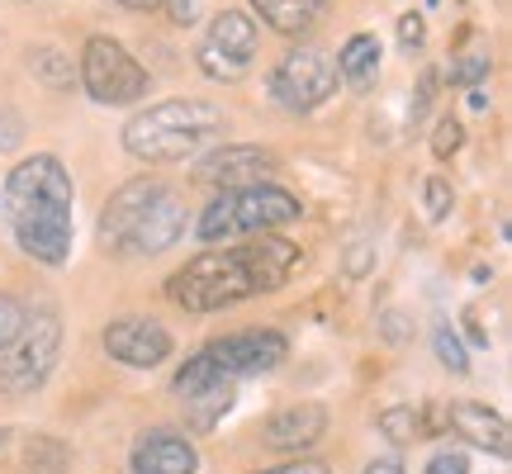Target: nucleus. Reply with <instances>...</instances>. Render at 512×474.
<instances>
[{"label":"nucleus","mask_w":512,"mask_h":474,"mask_svg":"<svg viewBox=\"0 0 512 474\" xmlns=\"http://www.w3.org/2000/svg\"><path fill=\"white\" fill-rule=\"evenodd\" d=\"M185 200L171 181L133 176L110 195L100 214V237L119 256H162L185 237Z\"/></svg>","instance_id":"obj_3"},{"label":"nucleus","mask_w":512,"mask_h":474,"mask_svg":"<svg viewBox=\"0 0 512 474\" xmlns=\"http://www.w3.org/2000/svg\"><path fill=\"white\" fill-rule=\"evenodd\" d=\"M451 427H456L470 446H479V451H489V456H498V460L512 451L508 418H503V413H494L489 403H475V399L451 403Z\"/></svg>","instance_id":"obj_15"},{"label":"nucleus","mask_w":512,"mask_h":474,"mask_svg":"<svg viewBox=\"0 0 512 474\" xmlns=\"http://www.w3.org/2000/svg\"><path fill=\"white\" fill-rule=\"evenodd\" d=\"M337 95V62L318 43H299L271 67V100L290 114H313Z\"/></svg>","instance_id":"obj_9"},{"label":"nucleus","mask_w":512,"mask_h":474,"mask_svg":"<svg viewBox=\"0 0 512 474\" xmlns=\"http://www.w3.org/2000/svg\"><path fill=\"white\" fill-rule=\"evenodd\" d=\"M62 351V318L53 304H43L24 318V328L10 347H0V389L5 394H34L53 375Z\"/></svg>","instance_id":"obj_7"},{"label":"nucleus","mask_w":512,"mask_h":474,"mask_svg":"<svg viewBox=\"0 0 512 474\" xmlns=\"http://www.w3.org/2000/svg\"><path fill=\"white\" fill-rule=\"evenodd\" d=\"M128 465H133V474H195L200 456L181 432H147V437H138Z\"/></svg>","instance_id":"obj_14"},{"label":"nucleus","mask_w":512,"mask_h":474,"mask_svg":"<svg viewBox=\"0 0 512 474\" xmlns=\"http://www.w3.org/2000/svg\"><path fill=\"white\" fill-rule=\"evenodd\" d=\"M470 110H489V95H484V91H470Z\"/></svg>","instance_id":"obj_33"},{"label":"nucleus","mask_w":512,"mask_h":474,"mask_svg":"<svg viewBox=\"0 0 512 474\" xmlns=\"http://www.w3.org/2000/svg\"><path fill=\"white\" fill-rule=\"evenodd\" d=\"M19 138H24V124H19V110H0V152H15Z\"/></svg>","instance_id":"obj_29"},{"label":"nucleus","mask_w":512,"mask_h":474,"mask_svg":"<svg viewBox=\"0 0 512 474\" xmlns=\"http://www.w3.org/2000/svg\"><path fill=\"white\" fill-rule=\"evenodd\" d=\"M432 347H437V361L446 365V370H456V375H465V370H470V351H465V342L456 337V328H451V323H437V332H432Z\"/></svg>","instance_id":"obj_20"},{"label":"nucleus","mask_w":512,"mask_h":474,"mask_svg":"<svg viewBox=\"0 0 512 474\" xmlns=\"http://www.w3.org/2000/svg\"><path fill=\"white\" fill-rule=\"evenodd\" d=\"M252 19H261V24H271L275 34L285 38H304L323 19V10H328V0H252Z\"/></svg>","instance_id":"obj_16"},{"label":"nucleus","mask_w":512,"mask_h":474,"mask_svg":"<svg viewBox=\"0 0 512 474\" xmlns=\"http://www.w3.org/2000/svg\"><path fill=\"white\" fill-rule=\"evenodd\" d=\"M76 81H81V91L91 95L95 105H133V100H143L147 86H152V76H147L143 62L110 34L86 38Z\"/></svg>","instance_id":"obj_8"},{"label":"nucleus","mask_w":512,"mask_h":474,"mask_svg":"<svg viewBox=\"0 0 512 474\" xmlns=\"http://www.w3.org/2000/svg\"><path fill=\"white\" fill-rule=\"evenodd\" d=\"M285 332L275 328H247V332H228L219 342H209L204 351H195L190 361L176 370V394L181 399H200L209 389H223V384L242 380V375H261V370H275L285 361Z\"/></svg>","instance_id":"obj_5"},{"label":"nucleus","mask_w":512,"mask_h":474,"mask_svg":"<svg viewBox=\"0 0 512 474\" xmlns=\"http://www.w3.org/2000/svg\"><path fill=\"white\" fill-rule=\"evenodd\" d=\"M323 432H328V408L323 403H294V408H285V413H275L271 422H266V432H261V441L271 446V451H309L313 441H323Z\"/></svg>","instance_id":"obj_13"},{"label":"nucleus","mask_w":512,"mask_h":474,"mask_svg":"<svg viewBox=\"0 0 512 474\" xmlns=\"http://www.w3.org/2000/svg\"><path fill=\"white\" fill-rule=\"evenodd\" d=\"M460 143H465V124H460L456 114H446L437 128H432V152H437V162H446V157H456Z\"/></svg>","instance_id":"obj_22"},{"label":"nucleus","mask_w":512,"mask_h":474,"mask_svg":"<svg viewBox=\"0 0 512 474\" xmlns=\"http://www.w3.org/2000/svg\"><path fill=\"white\" fill-rule=\"evenodd\" d=\"M422 200H427V219L441 223L446 214H451V204H456V190H451V181H446V176H427V185H422Z\"/></svg>","instance_id":"obj_21"},{"label":"nucleus","mask_w":512,"mask_h":474,"mask_svg":"<svg viewBox=\"0 0 512 474\" xmlns=\"http://www.w3.org/2000/svg\"><path fill=\"white\" fill-rule=\"evenodd\" d=\"M195 62L209 81H242L256 62V19L252 10H219L204 29Z\"/></svg>","instance_id":"obj_10"},{"label":"nucleus","mask_w":512,"mask_h":474,"mask_svg":"<svg viewBox=\"0 0 512 474\" xmlns=\"http://www.w3.org/2000/svg\"><path fill=\"white\" fill-rule=\"evenodd\" d=\"M484 76H489V57H465V62H456L451 81H456V86H479Z\"/></svg>","instance_id":"obj_26"},{"label":"nucleus","mask_w":512,"mask_h":474,"mask_svg":"<svg viewBox=\"0 0 512 474\" xmlns=\"http://www.w3.org/2000/svg\"><path fill=\"white\" fill-rule=\"evenodd\" d=\"M427 474H470V460L460 456V451H437V456L427 460Z\"/></svg>","instance_id":"obj_28"},{"label":"nucleus","mask_w":512,"mask_h":474,"mask_svg":"<svg viewBox=\"0 0 512 474\" xmlns=\"http://www.w3.org/2000/svg\"><path fill=\"white\" fill-rule=\"evenodd\" d=\"M275 171V152L271 147H252V143H228L214 147L195 162V181L214 185V190H233V185H256L271 181Z\"/></svg>","instance_id":"obj_11"},{"label":"nucleus","mask_w":512,"mask_h":474,"mask_svg":"<svg viewBox=\"0 0 512 474\" xmlns=\"http://www.w3.org/2000/svg\"><path fill=\"white\" fill-rule=\"evenodd\" d=\"M366 474H403V465H399V456H380L366 465Z\"/></svg>","instance_id":"obj_31"},{"label":"nucleus","mask_w":512,"mask_h":474,"mask_svg":"<svg viewBox=\"0 0 512 474\" xmlns=\"http://www.w3.org/2000/svg\"><path fill=\"white\" fill-rule=\"evenodd\" d=\"M223 124L228 119L214 100H195V95L157 100L124 124V152L138 162H185L200 157V147L214 143Z\"/></svg>","instance_id":"obj_4"},{"label":"nucleus","mask_w":512,"mask_h":474,"mask_svg":"<svg viewBox=\"0 0 512 474\" xmlns=\"http://www.w3.org/2000/svg\"><path fill=\"white\" fill-rule=\"evenodd\" d=\"M34 76L43 86H53V91H72V57L62 53V48H34Z\"/></svg>","instance_id":"obj_18"},{"label":"nucleus","mask_w":512,"mask_h":474,"mask_svg":"<svg viewBox=\"0 0 512 474\" xmlns=\"http://www.w3.org/2000/svg\"><path fill=\"white\" fill-rule=\"evenodd\" d=\"M105 351H110L119 365H133V370H152L171 356V332L157 323V318H114L105 328Z\"/></svg>","instance_id":"obj_12"},{"label":"nucleus","mask_w":512,"mask_h":474,"mask_svg":"<svg viewBox=\"0 0 512 474\" xmlns=\"http://www.w3.org/2000/svg\"><path fill=\"white\" fill-rule=\"evenodd\" d=\"M332 62H337V81H347L351 91H366L370 81L380 76V38L375 34H351Z\"/></svg>","instance_id":"obj_17"},{"label":"nucleus","mask_w":512,"mask_h":474,"mask_svg":"<svg viewBox=\"0 0 512 474\" xmlns=\"http://www.w3.org/2000/svg\"><path fill=\"white\" fill-rule=\"evenodd\" d=\"M432 5H437V0H432Z\"/></svg>","instance_id":"obj_34"},{"label":"nucleus","mask_w":512,"mask_h":474,"mask_svg":"<svg viewBox=\"0 0 512 474\" xmlns=\"http://www.w3.org/2000/svg\"><path fill=\"white\" fill-rule=\"evenodd\" d=\"M304 204L294 200L290 190H280L271 181L256 185H233L219 190L214 200L204 204L200 214V242L219 247L223 237H261V233H280L285 223L299 219Z\"/></svg>","instance_id":"obj_6"},{"label":"nucleus","mask_w":512,"mask_h":474,"mask_svg":"<svg viewBox=\"0 0 512 474\" xmlns=\"http://www.w3.org/2000/svg\"><path fill=\"white\" fill-rule=\"evenodd\" d=\"M380 432L394 446H408L413 437H422V413L418 408H384L380 413Z\"/></svg>","instance_id":"obj_19"},{"label":"nucleus","mask_w":512,"mask_h":474,"mask_svg":"<svg viewBox=\"0 0 512 474\" xmlns=\"http://www.w3.org/2000/svg\"><path fill=\"white\" fill-rule=\"evenodd\" d=\"M24 318H29V309L19 304L15 294H0V347H10L19 337V328H24Z\"/></svg>","instance_id":"obj_23"},{"label":"nucleus","mask_w":512,"mask_h":474,"mask_svg":"<svg viewBox=\"0 0 512 474\" xmlns=\"http://www.w3.org/2000/svg\"><path fill=\"white\" fill-rule=\"evenodd\" d=\"M432 95H437V72H422V81H418V100H413V124H418L422 114H427Z\"/></svg>","instance_id":"obj_30"},{"label":"nucleus","mask_w":512,"mask_h":474,"mask_svg":"<svg viewBox=\"0 0 512 474\" xmlns=\"http://www.w3.org/2000/svg\"><path fill=\"white\" fill-rule=\"evenodd\" d=\"M299 266V242L290 237H242L233 247H209L166 280V299L185 313H219L228 304L280 290Z\"/></svg>","instance_id":"obj_1"},{"label":"nucleus","mask_w":512,"mask_h":474,"mask_svg":"<svg viewBox=\"0 0 512 474\" xmlns=\"http://www.w3.org/2000/svg\"><path fill=\"white\" fill-rule=\"evenodd\" d=\"M162 5H166V15H171V24L190 29V24H200V15H204V5H209V0H162Z\"/></svg>","instance_id":"obj_25"},{"label":"nucleus","mask_w":512,"mask_h":474,"mask_svg":"<svg viewBox=\"0 0 512 474\" xmlns=\"http://www.w3.org/2000/svg\"><path fill=\"white\" fill-rule=\"evenodd\" d=\"M0 214L24 256L43 266H62L72 256V214H76V185L72 171L53 152H34L10 166L5 190H0Z\"/></svg>","instance_id":"obj_2"},{"label":"nucleus","mask_w":512,"mask_h":474,"mask_svg":"<svg viewBox=\"0 0 512 474\" xmlns=\"http://www.w3.org/2000/svg\"><path fill=\"white\" fill-rule=\"evenodd\" d=\"M119 10H133V15H143V10H157L162 0H114Z\"/></svg>","instance_id":"obj_32"},{"label":"nucleus","mask_w":512,"mask_h":474,"mask_svg":"<svg viewBox=\"0 0 512 474\" xmlns=\"http://www.w3.org/2000/svg\"><path fill=\"white\" fill-rule=\"evenodd\" d=\"M256 474H332L328 460H313V456H294L285 465H271V470H256Z\"/></svg>","instance_id":"obj_27"},{"label":"nucleus","mask_w":512,"mask_h":474,"mask_svg":"<svg viewBox=\"0 0 512 474\" xmlns=\"http://www.w3.org/2000/svg\"><path fill=\"white\" fill-rule=\"evenodd\" d=\"M422 43H427V19H422L418 10H408V15L399 19V48L403 53H418Z\"/></svg>","instance_id":"obj_24"}]
</instances>
